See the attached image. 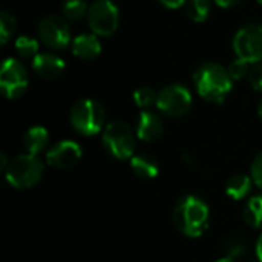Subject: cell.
I'll return each mask as SVG.
<instances>
[{
	"label": "cell",
	"instance_id": "obj_1",
	"mask_svg": "<svg viewBox=\"0 0 262 262\" xmlns=\"http://www.w3.org/2000/svg\"><path fill=\"white\" fill-rule=\"evenodd\" d=\"M193 83L200 97L212 103H223L233 88L227 68L213 61L201 64L195 71Z\"/></svg>",
	"mask_w": 262,
	"mask_h": 262
},
{
	"label": "cell",
	"instance_id": "obj_2",
	"mask_svg": "<svg viewBox=\"0 0 262 262\" xmlns=\"http://www.w3.org/2000/svg\"><path fill=\"white\" fill-rule=\"evenodd\" d=\"M173 223L183 235L198 238L209 227V207L198 196L186 195L175 206Z\"/></svg>",
	"mask_w": 262,
	"mask_h": 262
},
{
	"label": "cell",
	"instance_id": "obj_3",
	"mask_svg": "<svg viewBox=\"0 0 262 262\" xmlns=\"http://www.w3.org/2000/svg\"><path fill=\"white\" fill-rule=\"evenodd\" d=\"M106 121L104 107L91 98L78 100L71 109V124L81 135H95L98 134Z\"/></svg>",
	"mask_w": 262,
	"mask_h": 262
},
{
	"label": "cell",
	"instance_id": "obj_4",
	"mask_svg": "<svg viewBox=\"0 0 262 262\" xmlns=\"http://www.w3.org/2000/svg\"><path fill=\"white\" fill-rule=\"evenodd\" d=\"M6 181L15 189H28L37 184L43 175L41 161L31 154L15 157L5 170Z\"/></svg>",
	"mask_w": 262,
	"mask_h": 262
},
{
	"label": "cell",
	"instance_id": "obj_5",
	"mask_svg": "<svg viewBox=\"0 0 262 262\" xmlns=\"http://www.w3.org/2000/svg\"><path fill=\"white\" fill-rule=\"evenodd\" d=\"M103 146L106 152L118 160L132 158L135 150L134 130L123 121H112L104 127Z\"/></svg>",
	"mask_w": 262,
	"mask_h": 262
},
{
	"label": "cell",
	"instance_id": "obj_6",
	"mask_svg": "<svg viewBox=\"0 0 262 262\" xmlns=\"http://www.w3.org/2000/svg\"><path fill=\"white\" fill-rule=\"evenodd\" d=\"M86 18L92 34L109 37L118 29L120 12L112 0H95L89 6Z\"/></svg>",
	"mask_w": 262,
	"mask_h": 262
},
{
	"label": "cell",
	"instance_id": "obj_7",
	"mask_svg": "<svg viewBox=\"0 0 262 262\" xmlns=\"http://www.w3.org/2000/svg\"><path fill=\"white\" fill-rule=\"evenodd\" d=\"M233 51L238 58L250 64L262 61V25L250 23L243 26L233 38Z\"/></svg>",
	"mask_w": 262,
	"mask_h": 262
},
{
	"label": "cell",
	"instance_id": "obj_8",
	"mask_svg": "<svg viewBox=\"0 0 262 262\" xmlns=\"http://www.w3.org/2000/svg\"><path fill=\"white\" fill-rule=\"evenodd\" d=\"M157 107L167 117H183L192 109V94L183 84H169L158 92Z\"/></svg>",
	"mask_w": 262,
	"mask_h": 262
},
{
	"label": "cell",
	"instance_id": "obj_9",
	"mask_svg": "<svg viewBox=\"0 0 262 262\" xmlns=\"http://www.w3.org/2000/svg\"><path fill=\"white\" fill-rule=\"evenodd\" d=\"M28 83H29V78H28V71L25 64L15 58H6L0 71L2 94L9 100L20 98L26 92Z\"/></svg>",
	"mask_w": 262,
	"mask_h": 262
},
{
	"label": "cell",
	"instance_id": "obj_10",
	"mask_svg": "<svg viewBox=\"0 0 262 262\" xmlns=\"http://www.w3.org/2000/svg\"><path fill=\"white\" fill-rule=\"evenodd\" d=\"M37 35L40 41L52 49H64L71 43V29L66 20L60 15H45L37 25Z\"/></svg>",
	"mask_w": 262,
	"mask_h": 262
},
{
	"label": "cell",
	"instance_id": "obj_11",
	"mask_svg": "<svg viewBox=\"0 0 262 262\" xmlns=\"http://www.w3.org/2000/svg\"><path fill=\"white\" fill-rule=\"evenodd\" d=\"M80 158L81 147L78 146V143L71 140H64L54 144L46 154L48 164L55 169H71L80 161Z\"/></svg>",
	"mask_w": 262,
	"mask_h": 262
},
{
	"label": "cell",
	"instance_id": "obj_12",
	"mask_svg": "<svg viewBox=\"0 0 262 262\" xmlns=\"http://www.w3.org/2000/svg\"><path fill=\"white\" fill-rule=\"evenodd\" d=\"M32 69L38 77L45 80H54L64 72L66 63L61 57L52 52H40L32 60Z\"/></svg>",
	"mask_w": 262,
	"mask_h": 262
},
{
	"label": "cell",
	"instance_id": "obj_13",
	"mask_svg": "<svg viewBox=\"0 0 262 262\" xmlns=\"http://www.w3.org/2000/svg\"><path fill=\"white\" fill-rule=\"evenodd\" d=\"M164 132L163 120L150 112V111H141L137 120V137L146 143H152L158 140Z\"/></svg>",
	"mask_w": 262,
	"mask_h": 262
},
{
	"label": "cell",
	"instance_id": "obj_14",
	"mask_svg": "<svg viewBox=\"0 0 262 262\" xmlns=\"http://www.w3.org/2000/svg\"><path fill=\"white\" fill-rule=\"evenodd\" d=\"M101 52V41L95 34H80L72 41V54L84 61L97 58Z\"/></svg>",
	"mask_w": 262,
	"mask_h": 262
},
{
	"label": "cell",
	"instance_id": "obj_15",
	"mask_svg": "<svg viewBox=\"0 0 262 262\" xmlns=\"http://www.w3.org/2000/svg\"><path fill=\"white\" fill-rule=\"evenodd\" d=\"M49 141V134L43 126H34L26 130L23 137V146L31 155H37L46 149Z\"/></svg>",
	"mask_w": 262,
	"mask_h": 262
},
{
	"label": "cell",
	"instance_id": "obj_16",
	"mask_svg": "<svg viewBox=\"0 0 262 262\" xmlns=\"http://www.w3.org/2000/svg\"><path fill=\"white\" fill-rule=\"evenodd\" d=\"M130 167L140 178H155L160 172L158 161L150 155H135L130 158Z\"/></svg>",
	"mask_w": 262,
	"mask_h": 262
},
{
	"label": "cell",
	"instance_id": "obj_17",
	"mask_svg": "<svg viewBox=\"0 0 262 262\" xmlns=\"http://www.w3.org/2000/svg\"><path fill=\"white\" fill-rule=\"evenodd\" d=\"M253 180L247 175H235L226 184V193L233 200H243L249 195Z\"/></svg>",
	"mask_w": 262,
	"mask_h": 262
},
{
	"label": "cell",
	"instance_id": "obj_18",
	"mask_svg": "<svg viewBox=\"0 0 262 262\" xmlns=\"http://www.w3.org/2000/svg\"><path fill=\"white\" fill-rule=\"evenodd\" d=\"M212 11L210 0H187L186 14L195 23H203L209 18Z\"/></svg>",
	"mask_w": 262,
	"mask_h": 262
},
{
	"label": "cell",
	"instance_id": "obj_19",
	"mask_svg": "<svg viewBox=\"0 0 262 262\" xmlns=\"http://www.w3.org/2000/svg\"><path fill=\"white\" fill-rule=\"evenodd\" d=\"M244 221L250 227H262V196H253L244 207Z\"/></svg>",
	"mask_w": 262,
	"mask_h": 262
},
{
	"label": "cell",
	"instance_id": "obj_20",
	"mask_svg": "<svg viewBox=\"0 0 262 262\" xmlns=\"http://www.w3.org/2000/svg\"><path fill=\"white\" fill-rule=\"evenodd\" d=\"M89 6L84 0H64L61 5V12L68 20H81L88 15Z\"/></svg>",
	"mask_w": 262,
	"mask_h": 262
},
{
	"label": "cell",
	"instance_id": "obj_21",
	"mask_svg": "<svg viewBox=\"0 0 262 262\" xmlns=\"http://www.w3.org/2000/svg\"><path fill=\"white\" fill-rule=\"evenodd\" d=\"M14 46H15L17 54L21 58H31V60H34V57L37 54H40L38 52V41L35 38L29 37V35H20L15 40Z\"/></svg>",
	"mask_w": 262,
	"mask_h": 262
},
{
	"label": "cell",
	"instance_id": "obj_22",
	"mask_svg": "<svg viewBox=\"0 0 262 262\" xmlns=\"http://www.w3.org/2000/svg\"><path fill=\"white\" fill-rule=\"evenodd\" d=\"M157 100H158V94L152 88L143 86L134 92V101L141 111H149L152 106H157Z\"/></svg>",
	"mask_w": 262,
	"mask_h": 262
},
{
	"label": "cell",
	"instance_id": "obj_23",
	"mask_svg": "<svg viewBox=\"0 0 262 262\" xmlns=\"http://www.w3.org/2000/svg\"><path fill=\"white\" fill-rule=\"evenodd\" d=\"M15 32V18L8 11L0 12V43L6 45Z\"/></svg>",
	"mask_w": 262,
	"mask_h": 262
},
{
	"label": "cell",
	"instance_id": "obj_24",
	"mask_svg": "<svg viewBox=\"0 0 262 262\" xmlns=\"http://www.w3.org/2000/svg\"><path fill=\"white\" fill-rule=\"evenodd\" d=\"M250 68H252V64H250L249 61H246V60L236 57V60H233V61L227 66V71H229L232 80H233V81H238V80H243L246 75H249Z\"/></svg>",
	"mask_w": 262,
	"mask_h": 262
},
{
	"label": "cell",
	"instance_id": "obj_25",
	"mask_svg": "<svg viewBox=\"0 0 262 262\" xmlns=\"http://www.w3.org/2000/svg\"><path fill=\"white\" fill-rule=\"evenodd\" d=\"M249 81L255 91L262 92V61L252 64L250 72H249Z\"/></svg>",
	"mask_w": 262,
	"mask_h": 262
},
{
	"label": "cell",
	"instance_id": "obj_26",
	"mask_svg": "<svg viewBox=\"0 0 262 262\" xmlns=\"http://www.w3.org/2000/svg\"><path fill=\"white\" fill-rule=\"evenodd\" d=\"M250 172H252V180H253V183H255L258 187H261L262 189V152L261 154H258V157L253 160Z\"/></svg>",
	"mask_w": 262,
	"mask_h": 262
},
{
	"label": "cell",
	"instance_id": "obj_27",
	"mask_svg": "<svg viewBox=\"0 0 262 262\" xmlns=\"http://www.w3.org/2000/svg\"><path fill=\"white\" fill-rule=\"evenodd\" d=\"M186 2H187V0H160V3L164 5V6L169 8V9H178V8H181Z\"/></svg>",
	"mask_w": 262,
	"mask_h": 262
},
{
	"label": "cell",
	"instance_id": "obj_28",
	"mask_svg": "<svg viewBox=\"0 0 262 262\" xmlns=\"http://www.w3.org/2000/svg\"><path fill=\"white\" fill-rule=\"evenodd\" d=\"M213 2L221 8H233V6L239 5L243 0H213Z\"/></svg>",
	"mask_w": 262,
	"mask_h": 262
},
{
	"label": "cell",
	"instance_id": "obj_29",
	"mask_svg": "<svg viewBox=\"0 0 262 262\" xmlns=\"http://www.w3.org/2000/svg\"><path fill=\"white\" fill-rule=\"evenodd\" d=\"M256 255H258V259L259 262H262V235L258 239V244H256Z\"/></svg>",
	"mask_w": 262,
	"mask_h": 262
},
{
	"label": "cell",
	"instance_id": "obj_30",
	"mask_svg": "<svg viewBox=\"0 0 262 262\" xmlns=\"http://www.w3.org/2000/svg\"><path fill=\"white\" fill-rule=\"evenodd\" d=\"M216 262H235L232 256H227V258H223V259H218Z\"/></svg>",
	"mask_w": 262,
	"mask_h": 262
},
{
	"label": "cell",
	"instance_id": "obj_31",
	"mask_svg": "<svg viewBox=\"0 0 262 262\" xmlns=\"http://www.w3.org/2000/svg\"><path fill=\"white\" fill-rule=\"evenodd\" d=\"M258 114H259V117L262 118V100L261 103H259V106H258Z\"/></svg>",
	"mask_w": 262,
	"mask_h": 262
},
{
	"label": "cell",
	"instance_id": "obj_32",
	"mask_svg": "<svg viewBox=\"0 0 262 262\" xmlns=\"http://www.w3.org/2000/svg\"><path fill=\"white\" fill-rule=\"evenodd\" d=\"M256 2H258V3H259V5L262 6V0H256Z\"/></svg>",
	"mask_w": 262,
	"mask_h": 262
}]
</instances>
